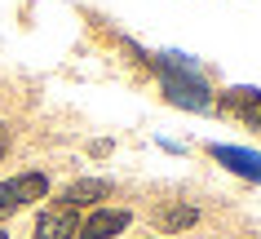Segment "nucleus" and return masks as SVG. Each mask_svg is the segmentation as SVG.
Wrapping results in <instances>:
<instances>
[{
  "label": "nucleus",
  "instance_id": "nucleus-7",
  "mask_svg": "<svg viewBox=\"0 0 261 239\" xmlns=\"http://www.w3.org/2000/svg\"><path fill=\"white\" fill-rule=\"evenodd\" d=\"M226 111H234L239 120H248L252 128H261V93L257 89H230L226 98H221Z\"/></svg>",
  "mask_w": 261,
  "mask_h": 239
},
{
  "label": "nucleus",
  "instance_id": "nucleus-2",
  "mask_svg": "<svg viewBox=\"0 0 261 239\" xmlns=\"http://www.w3.org/2000/svg\"><path fill=\"white\" fill-rule=\"evenodd\" d=\"M44 195H49V177H44V173H22L14 182H0V217H9V213H18L22 204L44 199Z\"/></svg>",
  "mask_w": 261,
  "mask_h": 239
},
{
  "label": "nucleus",
  "instance_id": "nucleus-3",
  "mask_svg": "<svg viewBox=\"0 0 261 239\" xmlns=\"http://www.w3.org/2000/svg\"><path fill=\"white\" fill-rule=\"evenodd\" d=\"M213 160L217 164H226L230 173H239V177H248V182H261V155L248 151V146H226V142H213Z\"/></svg>",
  "mask_w": 261,
  "mask_h": 239
},
{
  "label": "nucleus",
  "instance_id": "nucleus-1",
  "mask_svg": "<svg viewBox=\"0 0 261 239\" xmlns=\"http://www.w3.org/2000/svg\"><path fill=\"white\" fill-rule=\"evenodd\" d=\"M155 71H160V80H164V93L177 107H186V111H208V85L204 75H199V67H195L186 54H160L155 58Z\"/></svg>",
  "mask_w": 261,
  "mask_h": 239
},
{
  "label": "nucleus",
  "instance_id": "nucleus-4",
  "mask_svg": "<svg viewBox=\"0 0 261 239\" xmlns=\"http://www.w3.org/2000/svg\"><path fill=\"white\" fill-rule=\"evenodd\" d=\"M124 226H128V213L124 208H97L89 222H80L75 239H115Z\"/></svg>",
  "mask_w": 261,
  "mask_h": 239
},
{
  "label": "nucleus",
  "instance_id": "nucleus-9",
  "mask_svg": "<svg viewBox=\"0 0 261 239\" xmlns=\"http://www.w3.org/2000/svg\"><path fill=\"white\" fill-rule=\"evenodd\" d=\"M5 146H9V133H5V128H0V155H5Z\"/></svg>",
  "mask_w": 261,
  "mask_h": 239
},
{
  "label": "nucleus",
  "instance_id": "nucleus-8",
  "mask_svg": "<svg viewBox=\"0 0 261 239\" xmlns=\"http://www.w3.org/2000/svg\"><path fill=\"white\" fill-rule=\"evenodd\" d=\"M160 222H164V230H181V226L195 222V208H181V204H177V208H168Z\"/></svg>",
  "mask_w": 261,
  "mask_h": 239
},
{
  "label": "nucleus",
  "instance_id": "nucleus-10",
  "mask_svg": "<svg viewBox=\"0 0 261 239\" xmlns=\"http://www.w3.org/2000/svg\"><path fill=\"white\" fill-rule=\"evenodd\" d=\"M0 239H5V230H0Z\"/></svg>",
  "mask_w": 261,
  "mask_h": 239
},
{
  "label": "nucleus",
  "instance_id": "nucleus-6",
  "mask_svg": "<svg viewBox=\"0 0 261 239\" xmlns=\"http://www.w3.org/2000/svg\"><path fill=\"white\" fill-rule=\"evenodd\" d=\"M97 199H111V182H102V177H80V182H71L62 191V208H89Z\"/></svg>",
  "mask_w": 261,
  "mask_h": 239
},
{
  "label": "nucleus",
  "instance_id": "nucleus-5",
  "mask_svg": "<svg viewBox=\"0 0 261 239\" xmlns=\"http://www.w3.org/2000/svg\"><path fill=\"white\" fill-rule=\"evenodd\" d=\"M80 222H75V208H44L40 222H36V239H75Z\"/></svg>",
  "mask_w": 261,
  "mask_h": 239
}]
</instances>
